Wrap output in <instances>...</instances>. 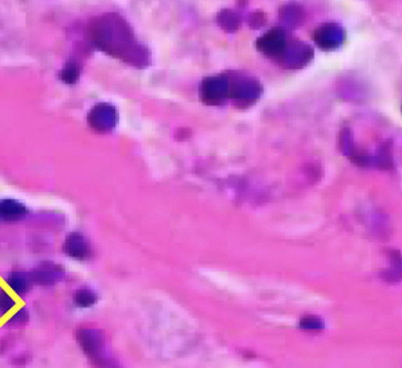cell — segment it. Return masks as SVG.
<instances>
[{
    "mask_svg": "<svg viewBox=\"0 0 402 368\" xmlns=\"http://www.w3.org/2000/svg\"><path fill=\"white\" fill-rule=\"evenodd\" d=\"M217 20H219V25L228 33L236 32L240 27V25H242L240 17L236 13H233L232 10H223V11H221L219 14Z\"/></svg>",
    "mask_w": 402,
    "mask_h": 368,
    "instance_id": "cell-14",
    "label": "cell"
},
{
    "mask_svg": "<svg viewBox=\"0 0 402 368\" xmlns=\"http://www.w3.org/2000/svg\"><path fill=\"white\" fill-rule=\"evenodd\" d=\"M201 99L209 106H222L229 99V79L223 75L206 78L200 90Z\"/></svg>",
    "mask_w": 402,
    "mask_h": 368,
    "instance_id": "cell-4",
    "label": "cell"
},
{
    "mask_svg": "<svg viewBox=\"0 0 402 368\" xmlns=\"http://www.w3.org/2000/svg\"><path fill=\"white\" fill-rule=\"evenodd\" d=\"M344 37L345 34L342 26H339L338 23H325L316 30L313 39L322 50L331 52L342 46Z\"/></svg>",
    "mask_w": 402,
    "mask_h": 368,
    "instance_id": "cell-7",
    "label": "cell"
},
{
    "mask_svg": "<svg viewBox=\"0 0 402 368\" xmlns=\"http://www.w3.org/2000/svg\"><path fill=\"white\" fill-rule=\"evenodd\" d=\"M81 78V65L76 62H68L60 72V79L65 84H75Z\"/></svg>",
    "mask_w": 402,
    "mask_h": 368,
    "instance_id": "cell-16",
    "label": "cell"
},
{
    "mask_svg": "<svg viewBox=\"0 0 402 368\" xmlns=\"http://www.w3.org/2000/svg\"><path fill=\"white\" fill-rule=\"evenodd\" d=\"M262 93V86L256 79L249 76L229 79V99H233L236 104L242 107L254 104L261 97Z\"/></svg>",
    "mask_w": 402,
    "mask_h": 368,
    "instance_id": "cell-3",
    "label": "cell"
},
{
    "mask_svg": "<svg viewBox=\"0 0 402 368\" xmlns=\"http://www.w3.org/2000/svg\"><path fill=\"white\" fill-rule=\"evenodd\" d=\"M303 13L298 6H287L282 10L281 20L289 27H296L301 25Z\"/></svg>",
    "mask_w": 402,
    "mask_h": 368,
    "instance_id": "cell-15",
    "label": "cell"
},
{
    "mask_svg": "<svg viewBox=\"0 0 402 368\" xmlns=\"http://www.w3.org/2000/svg\"><path fill=\"white\" fill-rule=\"evenodd\" d=\"M7 285L11 290L14 291L17 295H25L27 291L30 290L32 286V279L29 273L25 272H13L7 276Z\"/></svg>",
    "mask_w": 402,
    "mask_h": 368,
    "instance_id": "cell-12",
    "label": "cell"
},
{
    "mask_svg": "<svg viewBox=\"0 0 402 368\" xmlns=\"http://www.w3.org/2000/svg\"><path fill=\"white\" fill-rule=\"evenodd\" d=\"M281 58L289 68H302L313 58V49L301 41H287Z\"/></svg>",
    "mask_w": 402,
    "mask_h": 368,
    "instance_id": "cell-6",
    "label": "cell"
},
{
    "mask_svg": "<svg viewBox=\"0 0 402 368\" xmlns=\"http://www.w3.org/2000/svg\"><path fill=\"white\" fill-rule=\"evenodd\" d=\"M15 299L7 292L0 290V314H7L14 309Z\"/></svg>",
    "mask_w": 402,
    "mask_h": 368,
    "instance_id": "cell-17",
    "label": "cell"
},
{
    "mask_svg": "<svg viewBox=\"0 0 402 368\" xmlns=\"http://www.w3.org/2000/svg\"><path fill=\"white\" fill-rule=\"evenodd\" d=\"M287 37L284 30L272 29L258 39L256 46L267 57L281 58L282 53L286 48Z\"/></svg>",
    "mask_w": 402,
    "mask_h": 368,
    "instance_id": "cell-8",
    "label": "cell"
},
{
    "mask_svg": "<svg viewBox=\"0 0 402 368\" xmlns=\"http://www.w3.org/2000/svg\"><path fill=\"white\" fill-rule=\"evenodd\" d=\"M87 121L91 129H94L95 132L109 133L116 128L118 116L114 106L109 103H99L95 107H92V110L87 116Z\"/></svg>",
    "mask_w": 402,
    "mask_h": 368,
    "instance_id": "cell-5",
    "label": "cell"
},
{
    "mask_svg": "<svg viewBox=\"0 0 402 368\" xmlns=\"http://www.w3.org/2000/svg\"><path fill=\"white\" fill-rule=\"evenodd\" d=\"M90 42L113 57L134 65L146 67L149 53L136 39L129 23L121 15L110 13L92 20L87 30Z\"/></svg>",
    "mask_w": 402,
    "mask_h": 368,
    "instance_id": "cell-1",
    "label": "cell"
},
{
    "mask_svg": "<svg viewBox=\"0 0 402 368\" xmlns=\"http://www.w3.org/2000/svg\"><path fill=\"white\" fill-rule=\"evenodd\" d=\"M75 337L84 355L99 368H117L113 359L107 356L106 340L103 332L95 328H81Z\"/></svg>",
    "mask_w": 402,
    "mask_h": 368,
    "instance_id": "cell-2",
    "label": "cell"
},
{
    "mask_svg": "<svg viewBox=\"0 0 402 368\" xmlns=\"http://www.w3.org/2000/svg\"><path fill=\"white\" fill-rule=\"evenodd\" d=\"M62 252L75 260H87L91 257V245L88 240L79 232L71 233L67 236L62 244Z\"/></svg>",
    "mask_w": 402,
    "mask_h": 368,
    "instance_id": "cell-10",
    "label": "cell"
},
{
    "mask_svg": "<svg viewBox=\"0 0 402 368\" xmlns=\"http://www.w3.org/2000/svg\"><path fill=\"white\" fill-rule=\"evenodd\" d=\"M29 276L33 285L49 287L60 282L64 278V270L56 263L45 261V263H41L39 267H36L33 271L30 272Z\"/></svg>",
    "mask_w": 402,
    "mask_h": 368,
    "instance_id": "cell-9",
    "label": "cell"
},
{
    "mask_svg": "<svg viewBox=\"0 0 402 368\" xmlns=\"http://www.w3.org/2000/svg\"><path fill=\"white\" fill-rule=\"evenodd\" d=\"M302 328L305 329H320L321 328V321L316 317H306L301 322Z\"/></svg>",
    "mask_w": 402,
    "mask_h": 368,
    "instance_id": "cell-19",
    "label": "cell"
},
{
    "mask_svg": "<svg viewBox=\"0 0 402 368\" xmlns=\"http://www.w3.org/2000/svg\"><path fill=\"white\" fill-rule=\"evenodd\" d=\"M27 215V207L17 199L0 200V221L7 224L20 222Z\"/></svg>",
    "mask_w": 402,
    "mask_h": 368,
    "instance_id": "cell-11",
    "label": "cell"
},
{
    "mask_svg": "<svg viewBox=\"0 0 402 368\" xmlns=\"http://www.w3.org/2000/svg\"><path fill=\"white\" fill-rule=\"evenodd\" d=\"M27 322H29V311L23 308V309H20V311L14 313V315L8 321V325L22 327V325H26Z\"/></svg>",
    "mask_w": 402,
    "mask_h": 368,
    "instance_id": "cell-18",
    "label": "cell"
},
{
    "mask_svg": "<svg viewBox=\"0 0 402 368\" xmlns=\"http://www.w3.org/2000/svg\"><path fill=\"white\" fill-rule=\"evenodd\" d=\"M74 304L78 306V308H81V309H87V308H91L97 304L98 301V297L95 294V291L91 290V289H87V287H83V289H79V290L75 291L74 292Z\"/></svg>",
    "mask_w": 402,
    "mask_h": 368,
    "instance_id": "cell-13",
    "label": "cell"
}]
</instances>
